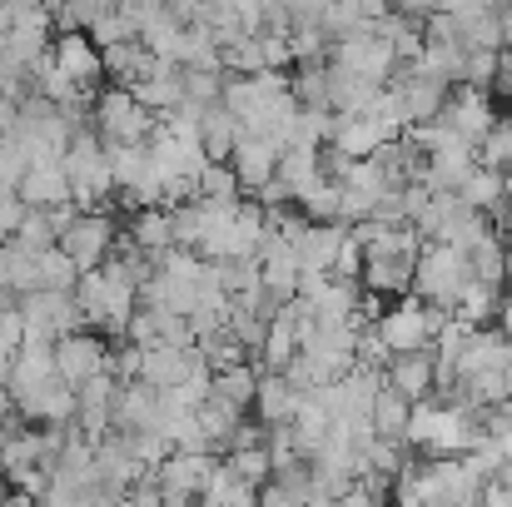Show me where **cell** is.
Segmentation results:
<instances>
[{"instance_id": "cell-51", "label": "cell", "mask_w": 512, "mask_h": 507, "mask_svg": "<svg viewBox=\"0 0 512 507\" xmlns=\"http://www.w3.org/2000/svg\"><path fill=\"white\" fill-rule=\"evenodd\" d=\"M493 319H498V329L512 338V289L503 294V299H498V314H493Z\"/></svg>"}, {"instance_id": "cell-23", "label": "cell", "mask_w": 512, "mask_h": 507, "mask_svg": "<svg viewBox=\"0 0 512 507\" xmlns=\"http://www.w3.org/2000/svg\"><path fill=\"white\" fill-rule=\"evenodd\" d=\"M254 388H259V363H229V368H214V378H209V393L214 398H224V403H234V408H244L249 413V403H254Z\"/></svg>"}, {"instance_id": "cell-38", "label": "cell", "mask_w": 512, "mask_h": 507, "mask_svg": "<svg viewBox=\"0 0 512 507\" xmlns=\"http://www.w3.org/2000/svg\"><path fill=\"white\" fill-rule=\"evenodd\" d=\"M473 160L478 165H488V169H503L512 160V120H498L478 145H473Z\"/></svg>"}, {"instance_id": "cell-52", "label": "cell", "mask_w": 512, "mask_h": 507, "mask_svg": "<svg viewBox=\"0 0 512 507\" xmlns=\"http://www.w3.org/2000/svg\"><path fill=\"white\" fill-rule=\"evenodd\" d=\"M0 5H5V0H0Z\"/></svg>"}, {"instance_id": "cell-50", "label": "cell", "mask_w": 512, "mask_h": 507, "mask_svg": "<svg viewBox=\"0 0 512 507\" xmlns=\"http://www.w3.org/2000/svg\"><path fill=\"white\" fill-rule=\"evenodd\" d=\"M493 90H503L512 100V50H503V70H498V80H493Z\"/></svg>"}, {"instance_id": "cell-11", "label": "cell", "mask_w": 512, "mask_h": 507, "mask_svg": "<svg viewBox=\"0 0 512 507\" xmlns=\"http://www.w3.org/2000/svg\"><path fill=\"white\" fill-rule=\"evenodd\" d=\"M383 343L393 353H408V348H428V324H423V299L418 294H403L393 299V309H383V319L373 324Z\"/></svg>"}, {"instance_id": "cell-24", "label": "cell", "mask_w": 512, "mask_h": 507, "mask_svg": "<svg viewBox=\"0 0 512 507\" xmlns=\"http://www.w3.org/2000/svg\"><path fill=\"white\" fill-rule=\"evenodd\" d=\"M458 194L473 204V209H483L488 219L508 204V189H503V169H488V165H473L468 169V179L458 184Z\"/></svg>"}, {"instance_id": "cell-18", "label": "cell", "mask_w": 512, "mask_h": 507, "mask_svg": "<svg viewBox=\"0 0 512 507\" xmlns=\"http://www.w3.org/2000/svg\"><path fill=\"white\" fill-rule=\"evenodd\" d=\"M199 204V259H224L229 254V224H234V204L239 199H194Z\"/></svg>"}, {"instance_id": "cell-36", "label": "cell", "mask_w": 512, "mask_h": 507, "mask_svg": "<svg viewBox=\"0 0 512 507\" xmlns=\"http://www.w3.org/2000/svg\"><path fill=\"white\" fill-rule=\"evenodd\" d=\"M194 189H199V199H239L244 194V184H239V174H234L229 160H204Z\"/></svg>"}, {"instance_id": "cell-3", "label": "cell", "mask_w": 512, "mask_h": 507, "mask_svg": "<svg viewBox=\"0 0 512 507\" xmlns=\"http://www.w3.org/2000/svg\"><path fill=\"white\" fill-rule=\"evenodd\" d=\"M90 115H95V135H100L105 145H140V140H150V130H155V110H145L125 85L100 90V95L90 100Z\"/></svg>"}, {"instance_id": "cell-27", "label": "cell", "mask_w": 512, "mask_h": 507, "mask_svg": "<svg viewBox=\"0 0 512 507\" xmlns=\"http://www.w3.org/2000/svg\"><path fill=\"white\" fill-rule=\"evenodd\" d=\"M244 418V408H234V403H224V398H204L199 408H194V423H199V433L209 438V448L219 453V448H229V433H234V423Z\"/></svg>"}, {"instance_id": "cell-22", "label": "cell", "mask_w": 512, "mask_h": 507, "mask_svg": "<svg viewBox=\"0 0 512 507\" xmlns=\"http://www.w3.org/2000/svg\"><path fill=\"white\" fill-rule=\"evenodd\" d=\"M100 55H105V75H110L115 85H125V90L155 70V55H150L140 40H120V45H110V50H100Z\"/></svg>"}, {"instance_id": "cell-21", "label": "cell", "mask_w": 512, "mask_h": 507, "mask_svg": "<svg viewBox=\"0 0 512 507\" xmlns=\"http://www.w3.org/2000/svg\"><path fill=\"white\" fill-rule=\"evenodd\" d=\"M234 140H239V120H234V110H229L224 100L204 105V110H199V145H204V155H209V160H229Z\"/></svg>"}, {"instance_id": "cell-8", "label": "cell", "mask_w": 512, "mask_h": 507, "mask_svg": "<svg viewBox=\"0 0 512 507\" xmlns=\"http://www.w3.org/2000/svg\"><path fill=\"white\" fill-rule=\"evenodd\" d=\"M50 353H55V373H60L65 383H85L90 373H105V368H110V348H105V338L85 334V329L60 334L55 343H50Z\"/></svg>"}, {"instance_id": "cell-43", "label": "cell", "mask_w": 512, "mask_h": 507, "mask_svg": "<svg viewBox=\"0 0 512 507\" xmlns=\"http://www.w3.org/2000/svg\"><path fill=\"white\" fill-rule=\"evenodd\" d=\"M224 95V70H184V100L214 105Z\"/></svg>"}, {"instance_id": "cell-44", "label": "cell", "mask_w": 512, "mask_h": 507, "mask_svg": "<svg viewBox=\"0 0 512 507\" xmlns=\"http://www.w3.org/2000/svg\"><path fill=\"white\" fill-rule=\"evenodd\" d=\"M20 343H25V314H20V304L10 299V304H0V353L10 358Z\"/></svg>"}, {"instance_id": "cell-41", "label": "cell", "mask_w": 512, "mask_h": 507, "mask_svg": "<svg viewBox=\"0 0 512 507\" xmlns=\"http://www.w3.org/2000/svg\"><path fill=\"white\" fill-rule=\"evenodd\" d=\"M15 244L30 249V254H40V249L55 244V229H50L45 209H25V219H20V229H15Z\"/></svg>"}, {"instance_id": "cell-47", "label": "cell", "mask_w": 512, "mask_h": 507, "mask_svg": "<svg viewBox=\"0 0 512 507\" xmlns=\"http://www.w3.org/2000/svg\"><path fill=\"white\" fill-rule=\"evenodd\" d=\"M358 269H363V244L348 234L339 244V254H334V274H353V279H358Z\"/></svg>"}, {"instance_id": "cell-12", "label": "cell", "mask_w": 512, "mask_h": 507, "mask_svg": "<svg viewBox=\"0 0 512 507\" xmlns=\"http://www.w3.org/2000/svg\"><path fill=\"white\" fill-rule=\"evenodd\" d=\"M229 165H234L244 189L274 179V169H279V140H274V135H249V130H239V140H234V150H229Z\"/></svg>"}, {"instance_id": "cell-32", "label": "cell", "mask_w": 512, "mask_h": 507, "mask_svg": "<svg viewBox=\"0 0 512 507\" xmlns=\"http://www.w3.org/2000/svg\"><path fill=\"white\" fill-rule=\"evenodd\" d=\"M105 160H110V179H115V189H130L135 179H145L150 174V145L140 140V145H105Z\"/></svg>"}, {"instance_id": "cell-13", "label": "cell", "mask_w": 512, "mask_h": 507, "mask_svg": "<svg viewBox=\"0 0 512 507\" xmlns=\"http://www.w3.org/2000/svg\"><path fill=\"white\" fill-rule=\"evenodd\" d=\"M398 90V100H403V120L408 125H423V120H438V110L448 105V80H438V75H423L418 65H413V75L403 80V85H393Z\"/></svg>"}, {"instance_id": "cell-6", "label": "cell", "mask_w": 512, "mask_h": 507, "mask_svg": "<svg viewBox=\"0 0 512 507\" xmlns=\"http://www.w3.org/2000/svg\"><path fill=\"white\" fill-rule=\"evenodd\" d=\"M438 120H448L463 140H483L493 125H498V110H493V90H483V85H468V80H458L453 90H448V105L438 110Z\"/></svg>"}, {"instance_id": "cell-37", "label": "cell", "mask_w": 512, "mask_h": 507, "mask_svg": "<svg viewBox=\"0 0 512 507\" xmlns=\"http://www.w3.org/2000/svg\"><path fill=\"white\" fill-rule=\"evenodd\" d=\"M224 463L234 468V478H244V483H254V488H264V483H269V473H274V463H269V448H264V443H254V448H229V453H224Z\"/></svg>"}, {"instance_id": "cell-29", "label": "cell", "mask_w": 512, "mask_h": 507, "mask_svg": "<svg viewBox=\"0 0 512 507\" xmlns=\"http://www.w3.org/2000/svg\"><path fill=\"white\" fill-rule=\"evenodd\" d=\"M463 45H468V50H508L503 5H488V10H478V15H463Z\"/></svg>"}, {"instance_id": "cell-30", "label": "cell", "mask_w": 512, "mask_h": 507, "mask_svg": "<svg viewBox=\"0 0 512 507\" xmlns=\"http://www.w3.org/2000/svg\"><path fill=\"white\" fill-rule=\"evenodd\" d=\"M408 408H413V403H408L393 383H383V388L373 393V403H368V423H373V433H383V438H403Z\"/></svg>"}, {"instance_id": "cell-1", "label": "cell", "mask_w": 512, "mask_h": 507, "mask_svg": "<svg viewBox=\"0 0 512 507\" xmlns=\"http://www.w3.org/2000/svg\"><path fill=\"white\" fill-rule=\"evenodd\" d=\"M65 174H70V199L75 209H110V160H105V140L95 130H75L65 145Z\"/></svg>"}, {"instance_id": "cell-16", "label": "cell", "mask_w": 512, "mask_h": 507, "mask_svg": "<svg viewBox=\"0 0 512 507\" xmlns=\"http://www.w3.org/2000/svg\"><path fill=\"white\" fill-rule=\"evenodd\" d=\"M194 348H174V343H140V378L150 383V388H174L189 368H194Z\"/></svg>"}, {"instance_id": "cell-2", "label": "cell", "mask_w": 512, "mask_h": 507, "mask_svg": "<svg viewBox=\"0 0 512 507\" xmlns=\"http://www.w3.org/2000/svg\"><path fill=\"white\" fill-rule=\"evenodd\" d=\"M468 274H473V269H468V254H463L458 244H448V239H423V249H418V259H413V289H408V294L433 299V304H453Z\"/></svg>"}, {"instance_id": "cell-14", "label": "cell", "mask_w": 512, "mask_h": 507, "mask_svg": "<svg viewBox=\"0 0 512 507\" xmlns=\"http://www.w3.org/2000/svg\"><path fill=\"white\" fill-rule=\"evenodd\" d=\"M358 284L383 294V299H403L413 289V259L408 254H363Z\"/></svg>"}, {"instance_id": "cell-49", "label": "cell", "mask_w": 512, "mask_h": 507, "mask_svg": "<svg viewBox=\"0 0 512 507\" xmlns=\"http://www.w3.org/2000/svg\"><path fill=\"white\" fill-rule=\"evenodd\" d=\"M393 5H398L403 15H413V20H423L428 10H438V0H393Z\"/></svg>"}, {"instance_id": "cell-28", "label": "cell", "mask_w": 512, "mask_h": 507, "mask_svg": "<svg viewBox=\"0 0 512 507\" xmlns=\"http://www.w3.org/2000/svg\"><path fill=\"white\" fill-rule=\"evenodd\" d=\"M199 498L209 507H224V503H239V507H249L254 498H259V488L254 483H244V478H234V468L219 458L214 463V473L204 478V488H199Z\"/></svg>"}, {"instance_id": "cell-40", "label": "cell", "mask_w": 512, "mask_h": 507, "mask_svg": "<svg viewBox=\"0 0 512 507\" xmlns=\"http://www.w3.org/2000/svg\"><path fill=\"white\" fill-rule=\"evenodd\" d=\"M85 35H90L100 50H110V45H120V40H135V30H130V20H125L120 10H105V15H95V20L85 25Z\"/></svg>"}, {"instance_id": "cell-20", "label": "cell", "mask_w": 512, "mask_h": 507, "mask_svg": "<svg viewBox=\"0 0 512 507\" xmlns=\"http://www.w3.org/2000/svg\"><path fill=\"white\" fill-rule=\"evenodd\" d=\"M274 174L289 184L294 199L309 194L319 179H329V174H324V160H319V145H289V150H279V169H274Z\"/></svg>"}, {"instance_id": "cell-4", "label": "cell", "mask_w": 512, "mask_h": 507, "mask_svg": "<svg viewBox=\"0 0 512 507\" xmlns=\"http://www.w3.org/2000/svg\"><path fill=\"white\" fill-rule=\"evenodd\" d=\"M15 304L25 314V343H55L60 334L85 329V314H80L70 289H30Z\"/></svg>"}, {"instance_id": "cell-35", "label": "cell", "mask_w": 512, "mask_h": 507, "mask_svg": "<svg viewBox=\"0 0 512 507\" xmlns=\"http://www.w3.org/2000/svg\"><path fill=\"white\" fill-rule=\"evenodd\" d=\"M35 269H40V289H75V279H80V264L60 244L40 249L35 254Z\"/></svg>"}, {"instance_id": "cell-39", "label": "cell", "mask_w": 512, "mask_h": 507, "mask_svg": "<svg viewBox=\"0 0 512 507\" xmlns=\"http://www.w3.org/2000/svg\"><path fill=\"white\" fill-rule=\"evenodd\" d=\"M309 219H339V179H319L309 194H299L294 199Z\"/></svg>"}, {"instance_id": "cell-53", "label": "cell", "mask_w": 512, "mask_h": 507, "mask_svg": "<svg viewBox=\"0 0 512 507\" xmlns=\"http://www.w3.org/2000/svg\"><path fill=\"white\" fill-rule=\"evenodd\" d=\"M508 120H512V115H508Z\"/></svg>"}, {"instance_id": "cell-31", "label": "cell", "mask_w": 512, "mask_h": 507, "mask_svg": "<svg viewBox=\"0 0 512 507\" xmlns=\"http://www.w3.org/2000/svg\"><path fill=\"white\" fill-rule=\"evenodd\" d=\"M140 45H145L155 60H174V65H179V50H184V20H174L170 10H160V15L140 30Z\"/></svg>"}, {"instance_id": "cell-25", "label": "cell", "mask_w": 512, "mask_h": 507, "mask_svg": "<svg viewBox=\"0 0 512 507\" xmlns=\"http://www.w3.org/2000/svg\"><path fill=\"white\" fill-rule=\"evenodd\" d=\"M498 299H503V289L498 284H488V279H463V289H458V299H453V314L458 319H468V324H493V314H498Z\"/></svg>"}, {"instance_id": "cell-26", "label": "cell", "mask_w": 512, "mask_h": 507, "mask_svg": "<svg viewBox=\"0 0 512 507\" xmlns=\"http://www.w3.org/2000/svg\"><path fill=\"white\" fill-rule=\"evenodd\" d=\"M150 259L160 254V249H170L174 244V229H170V209L165 204H150V209H135V219H130V229H125Z\"/></svg>"}, {"instance_id": "cell-7", "label": "cell", "mask_w": 512, "mask_h": 507, "mask_svg": "<svg viewBox=\"0 0 512 507\" xmlns=\"http://www.w3.org/2000/svg\"><path fill=\"white\" fill-rule=\"evenodd\" d=\"M10 398H15L20 423H70L75 418V383H65L60 373L35 388H15Z\"/></svg>"}, {"instance_id": "cell-19", "label": "cell", "mask_w": 512, "mask_h": 507, "mask_svg": "<svg viewBox=\"0 0 512 507\" xmlns=\"http://www.w3.org/2000/svg\"><path fill=\"white\" fill-rule=\"evenodd\" d=\"M269 234V214L259 199H239L234 204V224H229V254L224 259H254L259 244Z\"/></svg>"}, {"instance_id": "cell-34", "label": "cell", "mask_w": 512, "mask_h": 507, "mask_svg": "<svg viewBox=\"0 0 512 507\" xmlns=\"http://www.w3.org/2000/svg\"><path fill=\"white\" fill-rule=\"evenodd\" d=\"M284 40H289V60H294V65L324 60V55H329V35H324L319 20H294V25L284 30Z\"/></svg>"}, {"instance_id": "cell-15", "label": "cell", "mask_w": 512, "mask_h": 507, "mask_svg": "<svg viewBox=\"0 0 512 507\" xmlns=\"http://www.w3.org/2000/svg\"><path fill=\"white\" fill-rule=\"evenodd\" d=\"M383 378H388V383H393L408 403L428 398V393H433V343H428V348L393 353V358H388V368H383Z\"/></svg>"}, {"instance_id": "cell-42", "label": "cell", "mask_w": 512, "mask_h": 507, "mask_svg": "<svg viewBox=\"0 0 512 507\" xmlns=\"http://www.w3.org/2000/svg\"><path fill=\"white\" fill-rule=\"evenodd\" d=\"M498 70H503V50H468V60H463V80L483 85V90H493Z\"/></svg>"}, {"instance_id": "cell-46", "label": "cell", "mask_w": 512, "mask_h": 507, "mask_svg": "<svg viewBox=\"0 0 512 507\" xmlns=\"http://www.w3.org/2000/svg\"><path fill=\"white\" fill-rule=\"evenodd\" d=\"M249 199H259L264 209H279V204H294V194H289V184L274 174V179H264V184H254L249 189Z\"/></svg>"}, {"instance_id": "cell-10", "label": "cell", "mask_w": 512, "mask_h": 507, "mask_svg": "<svg viewBox=\"0 0 512 507\" xmlns=\"http://www.w3.org/2000/svg\"><path fill=\"white\" fill-rule=\"evenodd\" d=\"M50 50H55V60L70 70V80H75L80 90L95 95V85H100V75H105V55H100V45H95L85 30H60V35L50 40Z\"/></svg>"}, {"instance_id": "cell-9", "label": "cell", "mask_w": 512, "mask_h": 507, "mask_svg": "<svg viewBox=\"0 0 512 507\" xmlns=\"http://www.w3.org/2000/svg\"><path fill=\"white\" fill-rule=\"evenodd\" d=\"M30 209H50V204H65L70 199V174H65V155H35L25 174H20V189H15Z\"/></svg>"}, {"instance_id": "cell-17", "label": "cell", "mask_w": 512, "mask_h": 507, "mask_svg": "<svg viewBox=\"0 0 512 507\" xmlns=\"http://www.w3.org/2000/svg\"><path fill=\"white\" fill-rule=\"evenodd\" d=\"M299 388H289V378L284 373H274V368H259V388H254V418L269 428V423H289L294 418V408H299Z\"/></svg>"}, {"instance_id": "cell-33", "label": "cell", "mask_w": 512, "mask_h": 507, "mask_svg": "<svg viewBox=\"0 0 512 507\" xmlns=\"http://www.w3.org/2000/svg\"><path fill=\"white\" fill-rule=\"evenodd\" d=\"M0 254H5V289H10L15 299L30 294V289H40V269H35V254H30V249H20L15 239H5Z\"/></svg>"}, {"instance_id": "cell-45", "label": "cell", "mask_w": 512, "mask_h": 507, "mask_svg": "<svg viewBox=\"0 0 512 507\" xmlns=\"http://www.w3.org/2000/svg\"><path fill=\"white\" fill-rule=\"evenodd\" d=\"M25 199L20 194H0V244L5 239H15V229H20V219H25Z\"/></svg>"}, {"instance_id": "cell-48", "label": "cell", "mask_w": 512, "mask_h": 507, "mask_svg": "<svg viewBox=\"0 0 512 507\" xmlns=\"http://www.w3.org/2000/svg\"><path fill=\"white\" fill-rule=\"evenodd\" d=\"M160 5L170 10L174 20H184V25H189V20H194V10H199V0H160Z\"/></svg>"}, {"instance_id": "cell-5", "label": "cell", "mask_w": 512, "mask_h": 507, "mask_svg": "<svg viewBox=\"0 0 512 507\" xmlns=\"http://www.w3.org/2000/svg\"><path fill=\"white\" fill-rule=\"evenodd\" d=\"M115 219H110V209H80L65 229H60V249L80 264V269H100L105 264V254L115 249Z\"/></svg>"}]
</instances>
